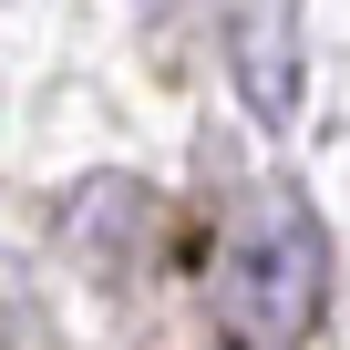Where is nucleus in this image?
Listing matches in <instances>:
<instances>
[{
    "label": "nucleus",
    "instance_id": "nucleus-1",
    "mask_svg": "<svg viewBox=\"0 0 350 350\" xmlns=\"http://www.w3.org/2000/svg\"><path fill=\"white\" fill-rule=\"evenodd\" d=\"M319 288H329V247H319V217L268 186L237 227H227V268H217V309H227V340L237 350H299L319 329Z\"/></svg>",
    "mask_w": 350,
    "mask_h": 350
}]
</instances>
